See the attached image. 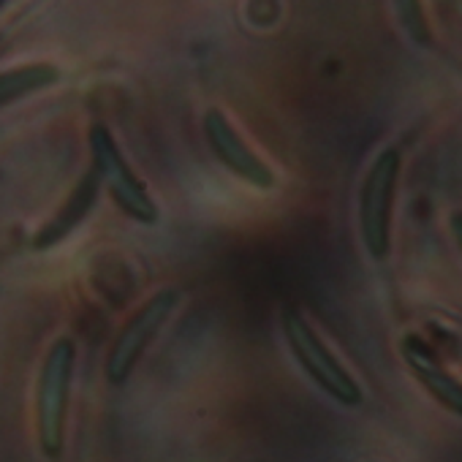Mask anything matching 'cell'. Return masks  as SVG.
<instances>
[{
    "label": "cell",
    "instance_id": "ba28073f",
    "mask_svg": "<svg viewBox=\"0 0 462 462\" xmlns=\"http://www.w3.org/2000/svg\"><path fill=\"white\" fill-rule=\"evenodd\" d=\"M98 174L96 171H88L82 180H79V185L71 190V196L66 199V204L55 212V217L52 220H47L44 226H42V231L36 235V240H33V245L39 248V251H44V248H52V245H58L60 240H66L71 231L85 220V215L90 212V207L96 204V196H98Z\"/></svg>",
    "mask_w": 462,
    "mask_h": 462
},
{
    "label": "cell",
    "instance_id": "8992f818",
    "mask_svg": "<svg viewBox=\"0 0 462 462\" xmlns=\"http://www.w3.org/2000/svg\"><path fill=\"white\" fill-rule=\"evenodd\" d=\"M204 136L209 150L215 152V158L240 180H245L248 185L259 188V190H273L275 188V171L267 166V161H262L248 142L243 139V134L228 123V117L220 109H207L204 120H201Z\"/></svg>",
    "mask_w": 462,
    "mask_h": 462
},
{
    "label": "cell",
    "instance_id": "7a4b0ae2",
    "mask_svg": "<svg viewBox=\"0 0 462 462\" xmlns=\"http://www.w3.org/2000/svg\"><path fill=\"white\" fill-rule=\"evenodd\" d=\"M400 177V150L383 147L359 188V231L367 254L381 262L392 248V204Z\"/></svg>",
    "mask_w": 462,
    "mask_h": 462
},
{
    "label": "cell",
    "instance_id": "9c48e42d",
    "mask_svg": "<svg viewBox=\"0 0 462 462\" xmlns=\"http://www.w3.org/2000/svg\"><path fill=\"white\" fill-rule=\"evenodd\" d=\"M60 79V71L50 63H31L0 71V106H6L33 90L50 88Z\"/></svg>",
    "mask_w": 462,
    "mask_h": 462
},
{
    "label": "cell",
    "instance_id": "3957f363",
    "mask_svg": "<svg viewBox=\"0 0 462 462\" xmlns=\"http://www.w3.org/2000/svg\"><path fill=\"white\" fill-rule=\"evenodd\" d=\"M90 152H93L96 174L104 180V185L109 188L117 207L139 223H155L158 204L152 201L147 185L134 174V169L123 158L115 136L109 134V128L104 123H96L90 128Z\"/></svg>",
    "mask_w": 462,
    "mask_h": 462
},
{
    "label": "cell",
    "instance_id": "5b68a950",
    "mask_svg": "<svg viewBox=\"0 0 462 462\" xmlns=\"http://www.w3.org/2000/svg\"><path fill=\"white\" fill-rule=\"evenodd\" d=\"M177 305H180V291L161 289L125 321V327L120 329V335L112 343V351L106 356V378L112 383H123L131 375L139 356L152 343V337L161 332V327L169 321V316L174 313Z\"/></svg>",
    "mask_w": 462,
    "mask_h": 462
},
{
    "label": "cell",
    "instance_id": "277c9868",
    "mask_svg": "<svg viewBox=\"0 0 462 462\" xmlns=\"http://www.w3.org/2000/svg\"><path fill=\"white\" fill-rule=\"evenodd\" d=\"M74 359H77V346L71 337L55 340L44 359V370L39 381V438H42V448L50 457H58L63 448V424H66Z\"/></svg>",
    "mask_w": 462,
    "mask_h": 462
},
{
    "label": "cell",
    "instance_id": "52a82bcc",
    "mask_svg": "<svg viewBox=\"0 0 462 462\" xmlns=\"http://www.w3.org/2000/svg\"><path fill=\"white\" fill-rule=\"evenodd\" d=\"M400 354L413 378L427 389V394L438 400L446 411L462 416V381L443 367L440 356L413 332L400 340Z\"/></svg>",
    "mask_w": 462,
    "mask_h": 462
},
{
    "label": "cell",
    "instance_id": "30bf717a",
    "mask_svg": "<svg viewBox=\"0 0 462 462\" xmlns=\"http://www.w3.org/2000/svg\"><path fill=\"white\" fill-rule=\"evenodd\" d=\"M394 12H397L400 23L405 25L408 36H411L416 44L427 47V44H430V28H427V23H424L421 6H419V4H394Z\"/></svg>",
    "mask_w": 462,
    "mask_h": 462
},
{
    "label": "cell",
    "instance_id": "8fae6325",
    "mask_svg": "<svg viewBox=\"0 0 462 462\" xmlns=\"http://www.w3.org/2000/svg\"><path fill=\"white\" fill-rule=\"evenodd\" d=\"M448 226H451V235H454V240H457L459 251H462V212H451Z\"/></svg>",
    "mask_w": 462,
    "mask_h": 462
},
{
    "label": "cell",
    "instance_id": "6da1fadb",
    "mask_svg": "<svg viewBox=\"0 0 462 462\" xmlns=\"http://www.w3.org/2000/svg\"><path fill=\"white\" fill-rule=\"evenodd\" d=\"M281 324H283V335H286V343H289L294 359L313 378V383L321 392H327L332 400H337L340 405H348V408L359 405L365 394H362L356 378L340 365V359L319 337V332L310 327L305 313L297 305H286L281 313Z\"/></svg>",
    "mask_w": 462,
    "mask_h": 462
}]
</instances>
